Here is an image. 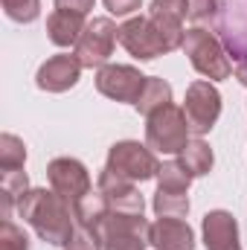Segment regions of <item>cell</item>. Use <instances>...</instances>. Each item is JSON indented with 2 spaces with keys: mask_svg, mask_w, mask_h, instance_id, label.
I'll return each mask as SVG.
<instances>
[{
  "mask_svg": "<svg viewBox=\"0 0 247 250\" xmlns=\"http://www.w3.org/2000/svg\"><path fill=\"white\" fill-rule=\"evenodd\" d=\"M96 189L108 198V204H111L114 212H134V215H143V209H145V201H143L137 184L128 181V178H123V175H117V172H111L108 166L99 172Z\"/></svg>",
  "mask_w": 247,
  "mask_h": 250,
  "instance_id": "4fadbf2b",
  "label": "cell"
},
{
  "mask_svg": "<svg viewBox=\"0 0 247 250\" xmlns=\"http://www.w3.org/2000/svg\"><path fill=\"white\" fill-rule=\"evenodd\" d=\"M151 207H154L157 218H186V215H189V192L157 189Z\"/></svg>",
  "mask_w": 247,
  "mask_h": 250,
  "instance_id": "ffe728a7",
  "label": "cell"
},
{
  "mask_svg": "<svg viewBox=\"0 0 247 250\" xmlns=\"http://www.w3.org/2000/svg\"><path fill=\"white\" fill-rule=\"evenodd\" d=\"M73 212H76V224H84V227H93V230H99L102 227V221L111 215V204H108V198L96 189H90L84 198H79L76 204H73Z\"/></svg>",
  "mask_w": 247,
  "mask_h": 250,
  "instance_id": "e0dca14e",
  "label": "cell"
},
{
  "mask_svg": "<svg viewBox=\"0 0 247 250\" xmlns=\"http://www.w3.org/2000/svg\"><path fill=\"white\" fill-rule=\"evenodd\" d=\"M3 12L15 23H32L41 15V0H0Z\"/></svg>",
  "mask_w": 247,
  "mask_h": 250,
  "instance_id": "cb8c5ba5",
  "label": "cell"
},
{
  "mask_svg": "<svg viewBox=\"0 0 247 250\" xmlns=\"http://www.w3.org/2000/svg\"><path fill=\"white\" fill-rule=\"evenodd\" d=\"M236 64L247 62V0H224L212 29Z\"/></svg>",
  "mask_w": 247,
  "mask_h": 250,
  "instance_id": "9c48e42d",
  "label": "cell"
},
{
  "mask_svg": "<svg viewBox=\"0 0 247 250\" xmlns=\"http://www.w3.org/2000/svg\"><path fill=\"white\" fill-rule=\"evenodd\" d=\"M111 172L123 175L134 184H143V181H151L157 178L160 172V160L154 157V151L137 140H123V143H114L108 148V163H105Z\"/></svg>",
  "mask_w": 247,
  "mask_h": 250,
  "instance_id": "5b68a950",
  "label": "cell"
},
{
  "mask_svg": "<svg viewBox=\"0 0 247 250\" xmlns=\"http://www.w3.org/2000/svg\"><path fill=\"white\" fill-rule=\"evenodd\" d=\"M148 15H157V18H169V21H181L184 23L186 15H189V6H186V0H151Z\"/></svg>",
  "mask_w": 247,
  "mask_h": 250,
  "instance_id": "4316f807",
  "label": "cell"
},
{
  "mask_svg": "<svg viewBox=\"0 0 247 250\" xmlns=\"http://www.w3.org/2000/svg\"><path fill=\"white\" fill-rule=\"evenodd\" d=\"M184 114H186V123H189V131L195 137H204L209 134L218 117H221V93L212 82L206 79H198L186 87V96H184Z\"/></svg>",
  "mask_w": 247,
  "mask_h": 250,
  "instance_id": "52a82bcc",
  "label": "cell"
},
{
  "mask_svg": "<svg viewBox=\"0 0 247 250\" xmlns=\"http://www.w3.org/2000/svg\"><path fill=\"white\" fill-rule=\"evenodd\" d=\"M148 221L134 212H114L102 221L99 236L102 250H145L148 248Z\"/></svg>",
  "mask_w": 247,
  "mask_h": 250,
  "instance_id": "ba28073f",
  "label": "cell"
},
{
  "mask_svg": "<svg viewBox=\"0 0 247 250\" xmlns=\"http://www.w3.org/2000/svg\"><path fill=\"white\" fill-rule=\"evenodd\" d=\"M18 215L38 233L41 242L64 248L76 230L73 204L64 201L56 189H29L18 201Z\"/></svg>",
  "mask_w": 247,
  "mask_h": 250,
  "instance_id": "6da1fadb",
  "label": "cell"
},
{
  "mask_svg": "<svg viewBox=\"0 0 247 250\" xmlns=\"http://www.w3.org/2000/svg\"><path fill=\"white\" fill-rule=\"evenodd\" d=\"M169 102H172V84H169L166 79L148 76V79H145V87H143V93H140V99L134 102V108H137L143 117H148V114L160 111V108L169 105Z\"/></svg>",
  "mask_w": 247,
  "mask_h": 250,
  "instance_id": "d6986e66",
  "label": "cell"
},
{
  "mask_svg": "<svg viewBox=\"0 0 247 250\" xmlns=\"http://www.w3.org/2000/svg\"><path fill=\"white\" fill-rule=\"evenodd\" d=\"M201 233H204L206 250H242L239 224H236L233 212H227V209H209L201 221Z\"/></svg>",
  "mask_w": 247,
  "mask_h": 250,
  "instance_id": "5bb4252c",
  "label": "cell"
},
{
  "mask_svg": "<svg viewBox=\"0 0 247 250\" xmlns=\"http://www.w3.org/2000/svg\"><path fill=\"white\" fill-rule=\"evenodd\" d=\"M189 134L192 131H189L184 108L172 102L145 117V146L157 154H181L189 143Z\"/></svg>",
  "mask_w": 247,
  "mask_h": 250,
  "instance_id": "277c9868",
  "label": "cell"
},
{
  "mask_svg": "<svg viewBox=\"0 0 247 250\" xmlns=\"http://www.w3.org/2000/svg\"><path fill=\"white\" fill-rule=\"evenodd\" d=\"M82 70L84 67H82V62L73 53H59V56L47 59V62L38 67L35 84L41 90H47V93H64V90H70V87L79 84Z\"/></svg>",
  "mask_w": 247,
  "mask_h": 250,
  "instance_id": "7c38bea8",
  "label": "cell"
},
{
  "mask_svg": "<svg viewBox=\"0 0 247 250\" xmlns=\"http://www.w3.org/2000/svg\"><path fill=\"white\" fill-rule=\"evenodd\" d=\"M192 181H195V178L186 172L178 160L163 163V166H160V172H157V189H169V192H189Z\"/></svg>",
  "mask_w": 247,
  "mask_h": 250,
  "instance_id": "7402d4cb",
  "label": "cell"
},
{
  "mask_svg": "<svg viewBox=\"0 0 247 250\" xmlns=\"http://www.w3.org/2000/svg\"><path fill=\"white\" fill-rule=\"evenodd\" d=\"M184 53H186V59H189V64L204 79H209V82H224L233 73V62H230L224 44L218 41V35L212 29H204V26L186 29Z\"/></svg>",
  "mask_w": 247,
  "mask_h": 250,
  "instance_id": "3957f363",
  "label": "cell"
},
{
  "mask_svg": "<svg viewBox=\"0 0 247 250\" xmlns=\"http://www.w3.org/2000/svg\"><path fill=\"white\" fill-rule=\"evenodd\" d=\"M105 3V9L111 12V15H117V18H125V15H131V12H137L140 6H143V0H102Z\"/></svg>",
  "mask_w": 247,
  "mask_h": 250,
  "instance_id": "83f0119b",
  "label": "cell"
},
{
  "mask_svg": "<svg viewBox=\"0 0 247 250\" xmlns=\"http://www.w3.org/2000/svg\"><path fill=\"white\" fill-rule=\"evenodd\" d=\"M184 38L186 29L181 21H169L157 15H145V18L137 15L120 26V44L140 62H154L157 56L184 50Z\"/></svg>",
  "mask_w": 247,
  "mask_h": 250,
  "instance_id": "7a4b0ae2",
  "label": "cell"
},
{
  "mask_svg": "<svg viewBox=\"0 0 247 250\" xmlns=\"http://www.w3.org/2000/svg\"><path fill=\"white\" fill-rule=\"evenodd\" d=\"M178 163L184 166L192 178H204V175H209V172H212L215 154H212L209 143H204L201 137H195V140H189V143H186V148L178 154Z\"/></svg>",
  "mask_w": 247,
  "mask_h": 250,
  "instance_id": "ac0fdd59",
  "label": "cell"
},
{
  "mask_svg": "<svg viewBox=\"0 0 247 250\" xmlns=\"http://www.w3.org/2000/svg\"><path fill=\"white\" fill-rule=\"evenodd\" d=\"M236 79H239V82H242V84L247 87V62L236 64Z\"/></svg>",
  "mask_w": 247,
  "mask_h": 250,
  "instance_id": "f546056e",
  "label": "cell"
},
{
  "mask_svg": "<svg viewBox=\"0 0 247 250\" xmlns=\"http://www.w3.org/2000/svg\"><path fill=\"white\" fill-rule=\"evenodd\" d=\"M84 26H87V23H84V15L56 9V12L47 18V38H50L56 47H76V41L82 38Z\"/></svg>",
  "mask_w": 247,
  "mask_h": 250,
  "instance_id": "2e32d148",
  "label": "cell"
},
{
  "mask_svg": "<svg viewBox=\"0 0 247 250\" xmlns=\"http://www.w3.org/2000/svg\"><path fill=\"white\" fill-rule=\"evenodd\" d=\"M148 248L154 250H195V233L184 218H157L148 227Z\"/></svg>",
  "mask_w": 247,
  "mask_h": 250,
  "instance_id": "9a60e30c",
  "label": "cell"
},
{
  "mask_svg": "<svg viewBox=\"0 0 247 250\" xmlns=\"http://www.w3.org/2000/svg\"><path fill=\"white\" fill-rule=\"evenodd\" d=\"M145 79L137 67L131 64H105L102 70H96V90L114 102H137L143 87H145Z\"/></svg>",
  "mask_w": 247,
  "mask_h": 250,
  "instance_id": "30bf717a",
  "label": "cell"
},
{
  "mask_svg": "<svg viewBox=\"0 0 247 250\" xmlns=\"http://www.w3.org/2000/svg\"><path fill=\"white\" fill-rule=\"evenodd\" d=\"M64 250H102V236L99 230L93 227H84V224H76L70 242L64 245Z\"/></svg>",
  "mask_w": 247,
  "mask_h": 250,
  "instance_id": "d4e9b609",
  "label": "cell"
},
{
  "mask_svg": "<svg viewBox=\"0 0 247 250\" xmlns=\"http://www.w3.org/2000/svg\"><path fill=\"white\" fill-rule=\"evenodd\" d=\"M26 163V146L21 137L15 134H3L0 137V172H15L23 169Z\"/></svg>",
  "mask_w": 247,
  "mask_h": 250,
  "instance_id": "44dd1931",
  "label": "cell"
},
{
  "mask_svg": "<svg viewBox=\"0 0 247 250\" xmlns=\"http://www.w3.org/2000/svg\"><path fill=\"white\" fill-rule=\"evenodd\" d=\"M186 6H189V21L195 23V26H209V29H215V23H218V15H221V0H186Z\"/></svg>",
  "mask_w": 247,
  "mask_h": 250,
  "instance_id": "603a6c76",
  "label": "cell"
},
{
  "mask_svg": "<svg viewBox=\"0 0 247 250\" xmlns=\"http://www.w3.org/2000/svg\"><path fill=\"white\" fill-rule=\"evenodd\" d=\"M47 178H50V189H56L70 204H76L79 198H84L93 189L87 166L76 157H56L47 166Z\"/></svg>",
  "mask_w": 247,
  "mask_h": 250,
  "instance_id": "8fae6325",
  "label": "cell"
},
{
  "mask_svg": "<svg viewBox=\"0 0 247 250\" xmlns=\"http://www.w3.org/2000/svg\"><path fill=\"white\" fill-rule=\"evenodd\" d=\"M0 250H29L26 233H23L12 218L3 221V227H0Z\"/></svg>",
  "mask_w": 247,
  "mask_h": 250,
  "instance_id": "484cf974",
  "label": "cell"
},
{
  "mask_svg": "<svg viewBox=\"0 0 247 250\" xmlns=\"http://www.w3.org/2000/svg\"><path fill=\"white\" fill-rule=\"evenodd\" d=\"M120 41V29L111 18H93L82 38L76 41L73 47V56L82 62V67H90V70H102L105 64L111 62L114 56V47Z\"/></svg>",
  "mask_w": 247,
  "mask_h": 250,
  "instance_id": "8992f818",
  "label": "cell"
},
{
  "mask_svg": "<svg viewBox=\"0 0 247 250\" xmlns=\"http://www.w3.org/2000/svg\"><path fill=\"white\" fill-rule=\"evenodd\" d=\"M53 3H56V9H64V12H76V15H84V18H87L96 0H53Z\"/></svg>",
  "mask_w": 247,
  "mask_h": 250,
  "instance_id": "f1b7e54d",
  "label": "cell"
}]
</instances>
